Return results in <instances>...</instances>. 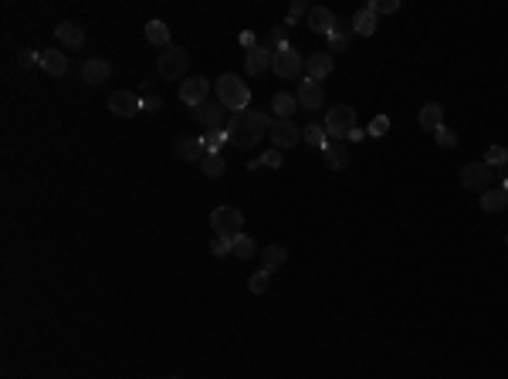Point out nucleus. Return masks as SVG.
Here are the masks:
<instances>
[{"instance_id": "obj_1", "label": "nucleus", "mask_w": 508, "mask_h": 379, "mask_svg": "<svg viewBox=\"0 0 508 379\" xmlns=\"http://www.w3.org/2000/svg\"><path fill=\"white\" fill-rule=\"evenodd\" d=\"M275 119L268 112H257V108H248V112H237L228 122V139L241 150H251L264 139V132H271Z\"/></svg>"}, {"instance_id": "obj_2", "label": "nucleus", "mask_w": 508, "mask_h": 379, "mask_svg": "<svg viewBox=\"0 0 508 379\" xmlns=\"http://www.w3.org/2000/svg\"><path fill=\"white\" fill-rule=\"evenodd\" d=\"M214 88H217V102L224 105V108H230L234 115L237 112H248V102H251V88L241 81L237 75H221L217 81H214Z\"/></svg>"}, {"instance_id": "obj_3", "label": "nucleus", "mask_w": 508, "mask_h": 379, "mask_svg": "<svg viewBox=\"0 0 508 379\" xmlns=\"http://www.w3.org/2000/svg\"><path fill=\"white\" fill-rule=\"evenodd\" d=\"M244 217H241V210L237 207H214L210 210V230H214V237H237V234H244Z\"/></svg>"}, {"instance_id": "obj_4", "label": "nucleus", "mask_w": 508, "mask_h": 379, "mask_svg": "<svg viewBox=\"0 0 508 379\" xmlns=\"http://www.w3.org/2000/svg\"><path fill=\"white\" fill-rule=\"evenodd\" d=\"M186 65H190L186 51L170 45V48H163V54L156 58V75L166 78V81H180V78L186 75Z\"/></svg>"}, {"instance_id": "obj_5", "label": "nucleus", "mask_w": 508, "mask_h": 379, "mask_svg": "<svg viewBox=\"0 0 508 379\" xmlns=\"http://www.w3.org/2000/svg\"><path fill=\"white\" fill-rule=\"evenodd\" d=\"M326 132H329L332 139H342V136H349L356 129V108L353 105H335V108H329L326 112Z\"/></svg>"}, {"instance_id": "obj_6", "label": "nucleus", "mask_w": 508, "mask_h": 379, "mask_svg": "<svg viewBox=\"0 0 508 379\" xmlns=\"http://www.w3.org/2000/svg\"><path fill=\"white\" fill-rule=\"evenodd\" d=\"M491 179H495V170H491L484 159H475V163H464V166H461V186H464V190H478V193H484Z\"/></svg>"}, {"instance_id": "obj_7", "label": "nucleus", "mask_w": 508, "mask_h": 379, "mask_svg": "<svg viewBox=\"0 0 508 379\" xmlns=\"http://www.w3.org/2000/svg\"><path fill=\"white\" fill-rule=\"evenodd\" d=\"M207 99H210V81H207V78H200V75L183 78V85H180V102H183V105L197 108V105H203Z\"/></svg>"}, {"instance_id": "obj_8", "label": "nucleus", "mask_w": 508, "mask_h": 379, "mask_svg": "<svg viewBox=\"0 0 508 379\" xmlns=\"http://www.w3.org/2000/svg\"><path fill=\"white\" fill-rule=\"evenodd\" d=\"M302 68H305V61H302V54H299L295 48L271 54V72H275L278 78H299L302 75Z\"/></svg>"}, {"instance_id": "obj_9", "label": "nucleus", "mask_w": 508, "mask_h": 379, "mask_svg": "<svg viewBox=\"0 0 508 379\" xmlns=\"http://www.w3.org/2000/svg\"><path fill=\"white\" fill-rule=\"evenodd\" d=\"M109 112L119 115V119H132L136 112H143V99H139L136 92H129V88L112 92V95H109Z\"/></svg>"}, {"instance_id": "obj_10", "label": "nucleus", "mask_w": 508, "mask_h": 379, "mask_svg": "<svg viewBox=\"0 0 508 379\" xmlns=\"http://www.w3.org/2000/svg\"><path fill=\"white\" fill-rule=\"evenodd\" d=\"M295 99H299V108H305V112H319V108L326 105V88H322L319 81L305 78V81H299Z\"/></svg>"}, {"instance_id": "obj_11", "label": "nucleus", "mask_w": 508, "mask_h": 379, "mask_svg": "<svg viewBox=\"0 0 508 379\" xmlns=\"http://www.w3.org/2000/svg\"><path fill=\"white\" fill-rule=\"evenodd\" d=\"M271 143H275V150H292L295 143H302V129L295 126V122H281L275 119V126H271Z\"/></svg>"}, {"instance_id": "obj_12", "label": "nucleus", "mask_w": 508, "mask_h": 379, "mask_svg": "<svg viewBox=\"0 0 508 379\" xmlns=\"http://www.w3.org/2000/svg\"><path fill=\"white\" fill-rule=\"evenodd\" d=\"M224 115H228V108H224V105H221L217 99H207L203 105H197V108H193V119H197L200 126H207V129H221Z\"/></svg>"}, {"instance_id": "obj_13", "label": "nucleus", "mask_w": 508, "mask_h": 379, "mask_svg": "<svg viewBox=\"0 0 508 379\" xmlns=\"http://www.w3.org/2000/svg\"><path fill=\"white\" fill-rule=\"evenodd\" d=\"M41 68H45L51 78H65L68 75V54H65L61 48L41 51Z\"/></svg>"}, {"instance_id": "obj_14", "label": "nucleus", "mask_w": 508, "mask_h": 379, "mask_svg": "<svg viewBox=\"0 0 508 379\" xmlns=\"http://www.w3.org/2000/svg\"><path fill=\"white\" fill-rule=\"evenodd\" d=\"M332 68H335V58H332L329 51H319V54H308V61H305V72L312 81H322L326 75H332Z\"/></svg>"}, {"instance_id": "obj_15", "label": "nucleus", "mask_w": 508, "mask_h": 379, "mask_svg": "<svg viewBox=\"0 0 508 379\" xmlns=\"http://www.w3.org/2000/svg\"><path fill=\"white\" fill-rule=\"evenodd\" d=\"M109 78H112V65L102 61V58H88V61L81 65V81H85V85H102V81H109Z\"/></svg>"}, {"instance_id": "obj_16", "label": "nucleus", "mask_w": 508, "mask_h": 379, "mask_svg": "<svg viewBox=\"0 0 508 379\" xmlns=\"http://www.w3.org/2000/svg\"><path fill=\"white\" fill-rule=\"evenodd\" d=\"M54 38H58L65 48H72V51L85 48V31H81L75 21H61V24L54 27Z\"/></svg>"}, {"instance_id": "obj_17", "label": "nucleus", "mask_w": 508, "mask_h": 379, "mask_svg": "<svg viewBox=\"0 0 508 379\" xmlns=\"http://www.w3.org/2000/svg\"><path fill=\"white\" fill-rule=\"evenodd\" d=\"M268 68H271V51L264 48V45H257L254 51L244 54V72L248 75H264Z\"/></svg>"}, {"instance_id": "obj_18", "label": "nucleus", "mask_w": 508, "mask_h": 379, "mask_svg": "<svg viewBox=\"0 0 508 379\" xmlns=\"http://www.w3.org/2000/svg\"><path fill=\"white\" fill-rule=\"evenodd\" d=\"M335 21H339V17L332 14L329 7H312V10H308V27H312L315 34H326V38H329Z\"/></svg>"}, {"instance_id": "obj_19", "label": "nucleus", "mask_w": 508, "mask_h": 379, "mask_svg": "<svg viewBox=\"0 0 508 379\" xmlns=\"http://www.w3.org/2000/svg\"><path fill=\"white\" fill-rule=\"evenodd\" d=\"M349 27H353V34H363V38H370V34L380 27V17H376V10H373V7H363V10H356V14H353Z\"/></svg>"}, {"instance_id": "obj_20", "label": "nucleus", "mask_w": 508, "mask_h": 379, "mask_svg": "<svg viewBox=\"0 0 508 379\" xmlns=\"http://www.w3.org/2000/svg\"><path fill=\"white\" fill-rule=\"evenodd\" d=\"M285 261H288V251L281 244H264V251H261V271L264 275H275Z\"/></svg>"}, {"instance_id": "obj_21", "label": "nucleus", "mask_w": 508, "mask_h": 379, "mask_svg": "<svg viewBox=\"0 0 508 379\" xmlns=\"http://www.w3.org/2000/svg\"><path fill=\"white\" fill-rule=\"evenodd\" d=\"M417 122H420V129H427V132H437V129L444 126V108H440L437 102H427V105L417 112Z\"/></svg>"}, {"instance_id": "obj_22", "label": "nucleus", "mask_w": 508, "mask_h": 379, "mask_svg": "<svg viewBox=\"0 0 508 379\" xmlns=\"http://www.w3.org/2000/svg\"><path fill=\"white\" fill-rule=\"evenodd\" d=\"M295 108H299V99L288 95V92H278V95L271 99V112H275V119H281V122H292Z\"/></svg>"}, {"instance_id": "obj_23", "label": "nucleus", "mask_w": 508, "mask_h": 379, "mask_svg": "<svg viewBox=\"0 0 508 379\" xmlns=\"http://www.w3.org/2000/svg\"><path fill=\"white\" fill-rule=\"evenodd\" d=\"M177 156H180V159H190V163H203L207 146H203V139H180V143H177Z\"/></svg>"}, {"instance_id": "obj_24", "label": "nucleus", "mask_w": 508, "mask_h": 379, "mask_svg": "<svg viewBox=\"0 0 508 379\" xmlns=\"http://www.w3.org/2000/svg\"><path fill=\"white\" fill-rule=\"evenodd\" d=\"M322 159H326L329 170H346V166H349V156H346V146H342V143H329V146L322 150Z\"/></svg>"}, {"instance_id": "obj_25", "label": "nucleus", "mask_w": 508, "mask_h": 379, "mask_svg": "<svg viewBox=\"0 0 508 379\" xmlns=\"http://www.w3.org/2000/svg\"><path fill=\"white\" fill-rule=\"evenodd\" d=\"M200 170H203V177L221 179L224 173H228V163H224V156H221V152H207V156H203V163H200Z\"/></svg>"}, {"instance_id": "obj_26", "label": "nucleus", "mask_w": 508, "mask_h": 379, "mask_svg": "<svg viewBox=\"0 0 508 379\" xmlns=\"http://www.w3.org/2000/svg\"><path fill=\"white\" fill-rule=\"evenodd\" d=\"M146 41H150L152 48H170V27L163 24V21H150L146 24Z\"/></svg>"}, {"instance_id": "obj_27", "label": "nucleus", "mask_w": 508, "mask_h": 379, "mask_svg": "<svg viewBox=\"0 0 508 379\" xmlns=\"http://www.w3.org/2000/svg\"><path fill=\"white\" fill-rule=\"evenodd\" d=\"M505 207H508L505 190H484L482 193V210L484 213H498V210H505Z\"/></svg>"}, {"instance_id": "obj_28", "label": "nucleus", "mask_w": 508, "mask_h": 379, "mask_svg": "<svg viewBox=\"0 0 508 379\" xmlns=\"http://www.w3.org/2000/svg\"><path fill=\"white\" fill-rule=\"evenodd\" d=\"M302 139L312 146V150H326V146H329V132H326V126H305Z\"/></svg>"}, {"instance_id": "obj_29", "label": "nucleus", "mask_w": 508, "mask_h": 379, "mask_svg": "<svg viewBox=\"0 0 508 379\" xmlns=\"http://www.w3.org/2000/svg\"><path fill=\"white\" fill-rule=\"evenodd\" d=\"M349 48V31H346V24L342 21H335V27H332L329 34V54H339V51Z\"/></svg>"}, {"instance_id": "obj_30", "label": "nucleus", "mask_w": 508, "mask_h": 379, "mask_svg": "<svg viewBox=\"0 0 508 379\" xmlns=\"http://www.w3.org/2000/svg\"><path fill=\"white\" fill-rule=\"evenodd\" d=\"M234 254H237L241 261H251L254 254H257V244H254L248 234H237V237H234Z\"/></svg>"}, {"instance_id": "obj_31", "label": "nucleus", "mask_w": 508, "mask_h": 379, "mask_svg": "<svg viewBox=\"0 0 508 379\" xmlns=\"http://www.w3.org/2000/svg\"><path fill=\"white\" fill-rule=\"evenodd\" d=\"M224 143H228V129H210V132L203 136V146H207V152H221Z\"/></svg>"}, {"instance_id": "obj_32", "label": "nucleus", "mask_w": 508, "mask_h": 379, "mask_svg": "<svg viewBox=\"0 0 508 379\" xmlns=\"http://www.w3.org/2000/svg\"><path fill=\"white\" fill-rule=\"evenodd\" d=\"M484 163H488L491 170L505 166V163H508V150H505V146H488V152H484Z\"/></svg>"}, {"instance_id": "obj_33", "label": "nucleus", "mask_w": 508, "mask_h": 379, "mask_svg": "<svg viewBox=\"0 0 508 379\" xmlns=\"http://www.w3.org/2000/svg\"><path fill=\"white\" fill-rule=\"evenodd\" d=\"M434 139H437V146H444V150H451L457 143V136H454V129L451 126H440L437 132H434Z\"/></svg>"}, {"instance_id": "obj_34", "label": "nucleus", "mask_w": 508, "mask_h": 379, "mask_svg": "<svg viewBox=\"0 0 508 379\" xmlns=\"http://www.w3.org/2000/svg\"><path fill=\"white\" fill-rule=\"evenodd\" d=\"M210 251H214V257H228V254H234V241L230 237H214Z\"/></svg>"}, {"instance_id": "obj_35", "label": "nucleus", "mask_w": 508, "mask_h": 379, "mask_svg": "<svg viewBox=\"0 0 508 379\" xmlns=\"http://www.w3.org/2000/svg\"><path fill=\"white\" fill-rule=\"evenodd\" d=\"M268 284H271V275H264V271L251 275V281H248V288H251L254 295H264V291H268Z\"/></svg>"}, {"instance_id": "obj_36", "label": "nucleus", "mask_w": 508, "mask_h": 379, "mask_svg": "<svg viewBox=\"0 0 508 379\" xmlns=\"http://www.w3.org/2000/svg\"><path fill=\"white\" fill-rule=\"evenodd\" d=\"M386 132H390V119H386V115H376V119L370 122V129H366V136H373V139H380Z\"/></svg>"}, {"instance_id": "obj_37", "label": "nucleus", "mask_w": 508, "mask_h": 379, "mask_svg": "<svg viewBox=\"0 0 508 379\" xmlns=\"http://www.w3.org/2000/svg\"><path fill=\"white\" fill-rule=\"evenodd\" d=\"M308 10H312V7H308V3H305V0H299V3H292V10H288V17H285V27H292L295 24V21H299V17H308Z\"/></svg>"}, {"instance_id": "obj_38", "label": "nucleus", "mask_w": 508, "mask_h": 379, "mask_svg": "<svg viewBox=\"0 0 508 379\" xmlns=\"http://www.w3.org/2000/svg\"><path fill=\"white\" fill-rule=\"evenodd\" d=\"M366 7H373L376 14H397V10H400V0H373V3H366Z\"/></svg>"}, {"instance_id": "obj_39", "label": "nucleus", "mask_w": 508, "mask_h": 379, "mask_svg": "<svg viewBox=\"0 0 508 379\" xmlns=\"http://www.w3.org/2000/svg\"><path fill=\"white\" fill-rule=\"evenodd\" d=\"M17 65H21V68H34V65H41V54H38V51H31V48H24L21 54H17Z\"/></svg>"}, {"instance_id": "obj_40", "label": "nucleus", "mask_w": 508, "mask_h": 379, "mask_svg": "<svg viewBox=\"0 0 508 379\" xmlns=\"http://www.w3.org/2000/svg\"><path fill=\"white\" fill-rule=\"evenodd\" d=\"M139 99H143V112H159V108H163V99L152 95V92H143Z\"/></svg>"}, {"instance_id": "obj_41", "label": "nucleus", "mask_w": 508, "mask_h": 379, "mask_svg": "<svg viewBox=\"0 0 508 379\" xmlns=\"http://www.w3.org/2000/svg\"><path fill=\"white\" fill-rule=\"evenodd\" d=\"M257 163H261V166H268V170H278V166H281V150H268L261 159H257Z\"/></svg>"}, {"instance_id": "obj_42", "label": "nucleus", "mask_w": 508, "mask_h": 379, "mask_svg": "<svg viewBox=\"0 0 508 379\" xmlns=\"http://www.w3.org/2000/svg\"><path fill=\"white\" fill-rule=\"evenodd\" d=\"M241 48H244V51H254V48H257V38H254L251 31H244V34H241Z\"/></svg>"}, {"instance_id": "obj_43", "label": "nucleus", "mask_w": 508, "mask_h": 379, "mask_svg": "<svg viewBox=\"0 0 508 379\" xmlns=\"http://www.w3.org/2000/svg\"><path fill=\"white\" fill-rule=\"evenodd\" d=\"M346 139H353V143H359V139H366V132H363V129L356 126L353 132H349V136H346Z\"/></svg>"}, {"instance_id": "obj_44", "label": "nucleus", "mask_w": 508, "mask_h": 379, "mask_svg": "<svg viewBox=\"0 0 508 379\" xmlns=\"http://www.w3.org/2000/svg\"><path fill=\"white\" fill-rule=\"evenodd\" d=\"M166 379H180V376H166Z\"/></svg>"}, {"instance_id": "obj_45", "label": "nucleus", "mask_w": 508, "mask_h": 379, "mask_svg": "<svg viewBox=\"0 0 508 379\" xmlns=\"http://www.w3.org/2000/svg\"><path fill=\"white\" fill-rule=\"evenodd\" d=\"M505 244H508V234H505Z\"/></svg>"}]
</instances>
